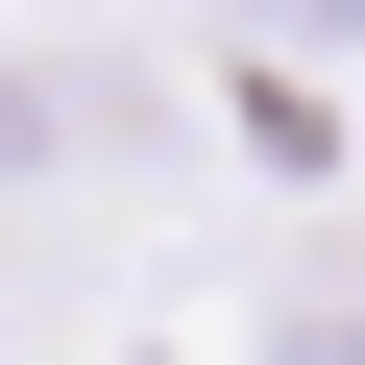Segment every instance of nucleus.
<instances>
[{
  "label": "nucleus",
  "instance_id": "2",
  "mask_svg": "<svg viewBox=\"0 0 365 365\" xmlns=\"http://www.w3.org/2000/svg\"><path fill=\"white\" fill-rule=\"evenodd\" d=\"M268 25H365V0H268Z\"/></svg>",
  "mask_w": 365,
  "mask_h": 365
},
{
  "label": "nucleus",
  "instance_id": "1",
  "mask_svg": "<svg viewBox=\"0 0 365 365\" xmlns=\"http://www.w3.org/2000/svg\"><path fill=\"white\" fill-rule=\"evenodd\" d=\"M0 170H49V98H25V73H0Z\"/></svg>",
  "mask_w": 365,
  "mask_h": 365
}]
</instances>
